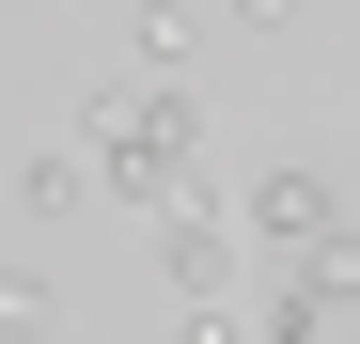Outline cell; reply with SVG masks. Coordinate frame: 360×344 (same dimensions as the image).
I'll list each match as a JSON object with an SVG mask.
<instances>
[{"mask_svg": "<svg viewBox=\"0 0 360 344\" xmlns=\"http://www.w3.org/2000/svg\"><path fill=\"white\" fill-rule=\"evenodd\" d=\"M79 157H94V188H126V219H157V204H188L204 188V94L188 79H110V94H79Z\"/></svg>", "mask_w": 360, "mask_h": 344, "instance_id": "1", "label": "cell"}, {"mask_svg": "<svg viewBox=\"0 0 360 344\" xmlns=\"http://www.w3.org/2000/svg\"><path fill=\"white\" fill-rule=\"evenodd\" d=\"M329 235H345V188H329L314 157L251 172V251H282V266H297V251H329Z\"/></svg>", "mask_w": 360, "mask_h": 344, "instance_id": "2", "label": "cell"}, {"mask_svg": "<svg viewBox=\"0 0 360 344\" xmlns=\"http://www.w3.org/2000/svg\"><path fill=\"white\" fill-rule=\"evenodd\" d=\"M157 266H172V298H235V219L188 188V204H157Z\"/></svg>", "mask_w": 360, "mask_h": 344, "instance_id": "3", "label": "cell"}, {"mask_svg": "<svg viewBox=\"0 0 360 344\" xmlns=\"http://www.w3.org/2000/svg\"><path fill=\"white\" fill-rule=\"evenodd\" d=\"M47 329H63V282H47V266H0V344H47Z\"/></svg>", "mask_w": 360, "mask_h": 344, "instance_id": "4", "label": "cell"}, {"mask_svg": "<svg viewBox=\"0 0 360 344\" xmlns=\"http://www.w3.org/2000/svg\"><path fill=\"white\" fill-rule=\"evenodd\" d=\"M204 16H219V0H126V32L157 47V63H188V32H204Z\"/></svg>", "mask_w": 360, "mask_h": 344, "instance_id": "5", "label": "cell"}, {"mask_svg": "<svg viewBox=\"0 0 360 344\" xmlns=\"http://www.w3.org/2000/svg\"><path fill=\"white\" fill-rule=\"evenodd\" d=\"M79 188H94V157H32V172H16V204H32V219H79Z\"/></svg>", "mask_w": 360, "mask_h": 344, "instance_id": "6", "label": "cell"}, {"mask_svg": "<svg viewBox=\"0 0 360 344\" xmlns=\"http://www.w3.org/2000/svg\"><path fill=\"white\" fill-rule=\"evenodd\" d=\"M172 344H266V313H235V298H188V329Z\"/></svg>", "mask_w": 360, "mask_h": 344, "instance_id": "7", "label": "cell"}, {"mask_svg": "<svg viewBox=\"0 0 360 344\" xmlns=\"http://www.w3.org/2000/svg\"><path fill=\"white\" fill-rule=\"evenodd\" d=\"M219 16H235V32L266 47V32H297V0H219Z\"/></svg>", "mask_w": 360, "mask_h": 344, "instance_id": "8", "label": "cell"}]
</instances>
